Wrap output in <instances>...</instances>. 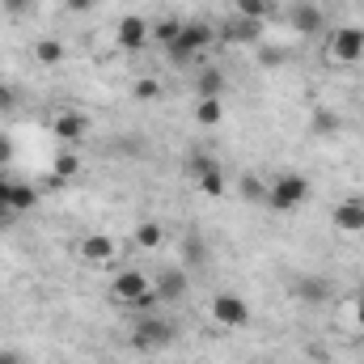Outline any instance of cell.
Masks as SVG:
<instances>
[{"label": "cell", "mask_w": 364, "mask_h": 364, "mask_svg": "<svg viewBox=\"0 0 364 364\" xmlns=\"http://www.w3.org/2000/svg\"><path fill=\"white\" fill-rule=\"evenodd\" d=\"M110 292H114V301H123V305H136V309H153V305H157L153 279H149L144 272H136V267H127V272H114Z\"/></svg>", "instance_id": "cell-1"}, {"label": "cell", "mask_w": 364, "mask_h": 364, "mask_svg": "<svg viewBox=\"0 0 364 364\" xmlns=\"http://www.w3.org/2000/svg\"><path fill=\"white\" fill-rule=\"evenodd\" d=\"M174 339H178V326H174L170 318H157V314L136 318V326H132V343H136L140 352H166Z\"/></svg>", "instance_id": "cell-2"}, {"label": "cell", "mask_w": 364, "mask_h": 364, "mask_svg": "<svg viewBox=\"0 0 364 364\" xmlns=\"http://www.w3.org/2000/svg\"><path fill=\"white\" fill-rule=\"evenodd\" d=\"M208 47H216V30H212L208 21H182L178 38H174L166 51H170L174 64H186L191 55H199V51H208Z\"/></svg>", "instance_id": "cell-3"}, {"label": "cell", "mask_w": 364, "mask_h": 364, "mask_svg": "<svg viewBox=\"0 0 364 364\" xmlns=\"http://www.w3.org/2000/svg\"><path fill=\"white\" fill-rule=\"evenodd\" d=\"M305 195H309V178L305 174H279V178L267 182V208L275 212H292V208H301L305 203Z\"/></svg>", "instance_id": "cell-4"}, {"label": "cell", "mask_w": 364, "mask_h": 364, "mask_svg": "<svg viewBox=\"0 0 364 364\" xmlns=\"http://www.w3.org/2000/svg\"><path fill=\"white\" fill-rule=\"evenodd\" d=\"M212 318H216V326H225V331H246L250 326V301L246 296H237V292H216L212 296Z\"/></svg>", "instance_id": "cell-5"}, {"label": "cell", "mask_w": 364, "mask_h": 364, "mask_svg": "<svg viewBox=\"0 0 364 364\" xmlns=\"http://www.w3.org/2000/svg\"><path fill=\"white\" fill-rule=\"evenodd\" d=\"M149 38H153L149 17H140V13H123V17H119V26H114V47L140 51V47H149Z\"/></svg>", "instance_id": "cell-6"}, {"label": "cell", "mask_w": 364, "mask_h": 364, "mask_svg": "<svg viewBox=\"0 0 364 364\" xmlns=\"http://www.w3.org/2000/svg\"><path fill=\"white\" fill-rule=\"evenodd\" d=\"M331 60H339V64L364 60V30L360 26H339L331 34Z\"/></svg>", "instance_id": "cell-7"}, {"label": "cell", "mask_w": 364, "mask_h": 364, "mask_svg": "<svg viewBox=\"0 0 364 364\" xmlns=\"http://www.w3.org/2000/svg\"><path fill=\"white\" fill-rule=\"evenodd\" d=\"M331 220H335L339 233H364V195H348V199H339L335 212H331Z\"/></svg>", "instance_id": "cell-8"}, {"label": "cell", "mask_w": 364, "mask_h": 364, "mask_svg": "<svg viewBox=\"0 0 364 364\" xmlns=\"http://www.w3.org/2000/svg\"><path fill=\"white\" fill-rule=\"evenodd\" d=\"M153 292H157V301H161V305L182 301V296H186V272H182V267H166V272L153 279Z\"/></svg>", "instance_id": "cell-9"}, {"label": "cell", "mask_w": 364, "mask_h": 364, "mask_svg": "<svg viewBox=\"0 0 364 364\" xmlns=\"http://www.w3.org/2000/svg\"><path fill=\"white\" fill-rule=\"evenodd\" d=\"M77 255L93 263V267H102V263H110L114 259V242L106 237V233H85L81 242H77Z\"/></svg>", "instance_id": "cell-10"}, {"label": "cell", "mask_w": 364, "mask_h": 364, "mask_svg": "<svg viewBox=\"0 0 364 364\" xmlns=\"http://www.w3.org/2000/svg\"><path fill=\"white\" fill-rule=\"evenodd\" d=\"M85 132H90V119H85L81 110H60V114H55V136H60L64 144H81Z\"/></svg>", "instance_id": "cell-11"}, {"label": "cell", "mask_w": 364, "mask_h": 364, "mask_svg": "<svg viewBox=\"0 0 364 364\" xmlns=\"http://www.w3.org/2000/svg\"><path fill=\"white\" fill-rule=\"evenodd\" d=\"M34 203H38V191H34V186H26V182H13L9 203L0 208V216H21V212H30Z\"/></svg>", "instance_id": "cell-12"}, {"label": "cell", "mask_w": 364, "mask_h": 364, "mask_svg": "<svg viewBox=\"0 0 364 364\" xmlns=\"http://www.w3.org/2000/svg\"><path fill=\"white\" fill-rule=\"evenodd\" d=\"M288 21H292L301 34H318V30H322V9H318V4H292Z\"/></svg>", "instance_id": "cell-13"}, {"label": "cell", "mask_w": 364, "mask_h": 364, "mask_svg": "<svg viewBox=\"0 0 364 364\" xmlns=\"http://www.w3.org/2000/svg\"><path fill=\"white\" fill-rule=\"evenodd\" d=\"M77 174H81V157L64 149V153L55 157V174H51V186H64V182H68V178H77Z\"/></svg>", "instance_id": "cell-14"}, {"label": "cell", "mask_w": 364, "mask_h": 364, "mask_svg": "<svg viewBox=\"0 0 364 364\" xmlns=\"http://www.w3.org/2000/svg\"><path fill=\"white\" fill-rule=\"evenodd\" d=\"M195 119H199L203 127H216V123L225 119V106H220V97H199V106H195Z\"/></svg>", "instance_id": "cell-15"}, {"label": "cell", "mask_w": 364, "mask_h": 364, "mask_svg": "<svg viewBox=\"0 0 364 364\" xmlns=\"http://www.w3.org/2000/svg\"><path fill=\"white\" fill-rule=\"evenodd\" d=\"M326 292H331V284H326L322 275H305V279L296 284V296H301V301H326Z\"/></svg>", "instance_id": "cell-16"}, {"label": "cell", "mask_w": 364, "mask_h": 364, "mask_svg": "<svg viewBox=\"0 0 364 364\" xmlns=\"http://www.w3.org/2000/svg\"><path fill=\"white\" fill-rule=\"evenodd\" d=\"M34 60L38 64H60L64 60V43L60 38H38L34 43Z\"/></svg>", "instance_id": "cell-17"}, {"label": "cell", "mask_w": 364, "mask_h": 364, "mask_svg": "<svg viewBox=\"0 0 364 364\" xmlns=\"http://www.w3.org/2000/svg\"><path fill=\"white\" fill-rule=\"evenodd\" d=\"M136 246H140V250H157V246H161V225L144 220V225L136 229Z\"/></svg>", "instance_id": "cell-18"}, {"label": "cell", "mask_w": 364, "mask_h": 364, "mask_svg": "<svg viewBox=\"0 0 364 364\" xmlns=\"http://www.w3.org/2000/svg\"><path fill=\"white\" fill-rule=\"evenodd\" d=\"M314 132H318V136H331V132H339V114H335L331 106L314 110Z\"/></svg>", "instance_id": "cell-19"}, {"label": "cell", "mask_w": 364, "mask_h": 364, "mask_svg": "<svg viewBox=\"0 0 364 364\" xmlns=\"http://www.w3.org/2000/svg\"><path fill=\"white\" fill-rule=\"evenodd\" d=\"M220 90H225V73H203L199 77V97H220Z\"/></svg>", "instance_id": "cell-20"}, {"label": "cell", "mask_w": 364, "mask_h": 364, "mask_svg": "<svg viewBox=\"0 0 364 364\" xmlns=\"http://www.w3.org/2000/svg\"><path fill=\"white\" fill-rule=\"evenodd\" d=\"M242 195H246L250 203H267V182L255 178V174H246V178H242Z\"/></svg>", "instance_id": "cell-21"}, {"label": "cell", "mask_w": 364, "mask_h": 364, "mask_svg": "<svg viewBox=\"0 0 364 364\" xmlns=\"http://www.w3.org/2000/svg\"><path fill=\"white\" fill-rule=\"evenodd\" d=\"M199 191H203V195H220V191H225V174H220V166H212V170L199 174Z\"/></svg>", "instance_id": "cell-22"}, {"label": "cell", "mask_w": 364, "mask_h": 364, "mask_svg": "<svg viewBox=\"0 0 364 364\" xmlns=\"http://www.w3.org/2000/svg\"><path fill=\"white\" fill-rule=\"evenodd\" d=\"M267 0H237V17H246V21H263L267 17Z\"/></svg>", "instance_id": "cell-23"}, {"label": "cell", "mask_w": 364, "mask_h": 364, "mask_svg": "<svg viewBox=\"0 0 364 364\" xmlns=\"http://www.w3.org/2000/svg\"><path fill=\"white\" fill-rule=\"evenodd\" d=\"M178 30H182V21H178V17H170V21H161V26L153 30V38H157L161 47H170V43L178 38Z\"/></svg>", "instance_id": "cell-24"}, {"label": "cell", "mask_w": 364, "mask_h": 364, "mask_svg": "<svg viewBox=\"0 0 364 364\" xmlns=\"http://www.w3.org/2000/svg\"><path fill=\"white\" fill-rule=\"evenodd\" d=\"M186 263H191V267H203V263H208V250H203L199 237H186Z\"/></svg>", "instance_id": "cell-25"}, {"label": "cell", "mask_w": 364, "mask_h": 364, "mask_svg": "<svg viewBox=\"0 0 364 364\" xmlns=\"http://www.w3.org/2000/svg\"><path fill=\"white\" fill-rule=\"evenodd\" d=\"M4 9H9L13 17H30V9H34V4H30V0H4Z\"/></svg>", "instance_id": "cell-26"}, {"label": "cell", "mask_w": 364, "mask_h": 364, "mask_svg": "<svg viewBox=\"0 0 364 364\" xmlns=\"http://www.w3.org/2000/svg\"><path fill=\"white\" fill-rule=\"evenodd\" d=\"M157 93H161L157 81H140V85H136V97H157Z\"/></svg>", "instance_id": "cell-27"}, {"label": "cell", "mask_w": 364, "mask_h": 364, "mask_svg": "<svg viewBox=\"0 0 364 364\" xmlns=\"http://www.w3.org/2000/svg\"><path fill=\"white\" fill-rule=\"evenodd\" d=\"M9 191H13V178H9V174H4V170H0V208H4V203H9Z\"/></svg>", "instance_id": "cell-28"}, {"label": "cell", "mask_w": 364, "mask_h": 364, "mask_svg": "<svg viewBox=\"0 0 364 364\" xmlns=\"http://www.w3.org/2000/svg\"><path fill=\"white\" fill-rule=\"evenodd\" d=\"M9 157H13V144H9V136H0V170L9 166Z\"/></svg>", "instance_id": "cell-29"}, {"label": "cell", "mask_w": 364, "mask_h": 364, "mask_svg": "<svg viewBox=\"0 0 364 364\" xmlns=\"http://www.w3.org/2000/svg\"><path fill=\"white\" fill-rule=\"evenodd\" d=\"M64 4H68L73 13H90V9H93V0H64Z\"/></svg>", "instance_id": "cell-30"}, {"label": "cell", "mask_w": 364, "mask_h": 364, "mask_svg": "<svg viewBox=\"0 0 364 364\" xmlns=\"http://www.w3.org/2000/svg\"><path fill=\"white\" fill-rule=\"evenodd\" d=\"M0 364H26L17 352H0Z\"/></svg>", "instance_id": "cell-31"}, {"label": "cell", "mask_w": 364, "mask_h": 364, "mask_svg": "<svg viewBox=\"0 0 364 364\" xmlns=\"http://www.w3.org/2000/svg\"><path fill=\"white\" fill-rule=\"evenodd\" d=\"M356 326L364 331V292H360V301H356Z\"/></svg>", "instance_id": "cell-32"}, {"label": "cell", "mask_w": 364, "mask_h": 364, "mask_svg": "<svg viewBox=\"0 0 364 364\" xmlns=\"http://www.w3.org/2000/svg\"><path fill=\"white\" fill-rule=\"evenodd\" d=\"M9 106H13V93H9V90H0V110H9Z\"/></svg>", "instance_id": "cell-33"}]
</instances>
